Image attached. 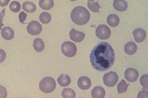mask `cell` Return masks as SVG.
Masks as SVG:
<instances>
[{
	"label": "cell",
	"mask_w": 148,
	"mask_h": 98,
	"mask_svg": "<svg viewBox=\"0 0 148 98\" xmlns=\"http://www.w3.org/2000/svg\"><path fill=\"white\" fill-rule=\"evenodd\" d=\"M114 60V50L106 42H101L97 44L90 55L92 67L99 71H108L113 66Z\"/></svg>",
	"instance_id": "obj_1"
},
{
	"label": "cell",
	"mask_w": 148,
	"mask_h": 98,
	"mask_svg": "<svg viewBox=\"0 0 148 98\" xmlns=\"http://www.w3.org/2000/svg\"><path fill=\"white\" fill-rule=\"evenodd\" d=\"M90 18L89 11L82 6L75 7L71 14V20L78 25H84L87 24Z\"/></svg>",
	"instance_id": "obj_2"
},
{
	"label": "cell",
	"mask_w": 148,
	"mask_h": 98,
	"mask_svg": "<svg viewBox=\"0 0 148 98\" xmlns=\"http://www.w3.org/2000/svg\"><path fill=\"white\" fill-rule=\"evenodd\" d=\"M56 83L54 78L47 76L41 80L39 88L41 91L45 93H50L56 89Z\"/></svg>",
	"instance_id": "obj_3"
},
{
	"label": "cell",
	"mask_w": 148,
	"mask_h": 98,
	"mask_svg": "<svg viewBox=\"0 0 148 98\" xmlns=\"http://www.w3.org/2000/svg\"><path fill=\"white\" fill-rule=\"evenodd\" d=\"M61 51L65 56L68 57H73L77 54V48L74 43L67 41L63 42L62 44Z\"/></svg>",
	"instance_id": "obj_4"
},
{
	"label": "cell",
	"mask_w": 148,
	"mask_h": 98,
	"mask_svg": "<svg viewBox=\"0 0 148 98\" xmlns=\"http://www.w3.org/2000/svg\"><path fill=\"white\" fill-rule=\"evenodd\" d=\"M103 82L109 87H112L116 84L119 80V76L116 72L110 71L106 73L103 76Z\"/></svg>",
	"instance_id": "obj_5"
},
{
	"label": "cell",
	"mask_w": 148,
	"mask_h": 98,
	"mask_svg": "<svg viewBox=\"0 0 148 98\" xmlns=\"http://www.w3.org/2000/svg\"><path fill=\"white\" fill-rule=\"evenodd\" d=\"M95 33L98 38L106 40L110 37L111 31L109 27L106 25H100L96 28Z\"/></svg>",
	"instance_id": "obj_6"
},
{
	"label": "cell",
	"mask_w": 148,
	"mask_h": 98,
	"mask_svg": "<svg viewBox=\"0 0 148 98\" xmlns=\"http://www.w3.org/2000/svg\"><path fill=\"white\" fill-rule=\"evenodd\" d=\"M42 26L37 21H31L27 27V32L33 36L38 35L42 32Z\"/></svg>",
	"instance_id": "obj_7"
},
{
	"label": "cell",
	"mask_w": 148,
	"mask_h": 98,
	"mask_svg": "<svg viewBox=\"0 0 148 98\" xmlns=\"http://www.w3.org/2000/svg\"><path fill=\"white\" fill-rule=\"evenodd\" d=\"M139 73L134 68H128L125 72V79L130 82H134L137 81L139 78Z\"/></svg>",
	"instance_id": "obj_8"
},
{
	"label": "cell",
	"mask_w": 148,
	"mask_h": 98,
	"mask_svg": "<svg viewBox=\"0 0 148 98\" xmlns=\"http://www.w3.org/2000/svg\"><path fill=\"white\" fill-rule=\"evenodd\" d=\"M69 35L72 41L74 42H79L84 39L86 34L82 32L77 31L75 29H72L70 31Z\"/></svg>",
	"instance_id": "obj_9"
},
{
	"label": "cell",
	"mask_w": 148,
	"mask_h": 98,
	"mask_svg": "<svg viewBox=\"0 0 148 98\" xmlns=\"http://www.w3.org/2000/svg\"><path fill=\"white\" fill-rule=\"evenodd\" d=\"M77 85L81 89L83 90L88 89L91 87V80L87 76H82L77 80Z\"/></svg>",
	"instance_id": "obj_10"
},
{
	"label": "cell",
	"mask_w": 148,
	"mask_h": 98,
	"mask_svg": "<svg viewBox=\"0 0 148 98\" xmlns=\"http://www.w3.org/2000/svg\"><path fill=\"white\" fill-rule=\"evenodd\" d=\"M133 36L135 40L138 43H140L145 40L146 37V31L142 28H137L133 32Z\"/></svg>",
	"instance_id": "obj_11"
},
{
	"label": "cell",
	"mask_w": 148,
	"mask_h": 98,
	"mask_svg": "<svg viewBox=\"0 0 148 98\" xmlns=\"http://www.w3.org/2000/svg\"><path fill=\"white\" fill-rule=\"evenodd\" d=\"M113 7L116 10L122 12L127 10L128 4L125 0H114L113 3Z\"/></svg>",
	"instance_id": "obj_12"
},
{
	"label": "cell",
	"mask_w": 148,
	"mask_h": 98,
	"mask_svg": "<svg viewBox=\"0 0 148 98\" xmlns=\"http://www.w3.org/2000/svg\"><path fill=\"white\" fill-rule=\"evenodd\" d=\"M1 35L3 39L7 41H10L14 36V32L12 28L5 27L1 30Z\"/></svg>",
	"instance_id": "obj_13"
},
{
	"label": "cell",
	"mask_w": 148,
	"mask_h": 98,
	"mask_svg": "<svg viewBox=\"0 0 148 98\" xmlns=\"http://www.w3.org/2000/svg\"><path fill=\"white\" fill-rule=\"evenodd\" d=\"M106 92L104 89L101 86L95 87L91 91V96L92 98H104Z\"/></svg>",
	"instance_id": "obj_14"
},
{
	"label": "cell",
	"mask_w": 148,
	"mask_h": 98,
	"mask_svg": "<svg viewBox=\"0 0 148 98\" xmlns=\"http://www.w3.org/2000/svg\"><path fill=\"white\" fill-rule=\"evenodd\" d=\"M124 49L126 54L129 55H132L136 52L137 46L135 42H130L125 45Z\"/></svg>",
	"instance_id": "obj_15"
},
{
	"label": "cell",
	"mask_w": 148,
	"mask_h": 98,
	"mask_svg": "<svg viewBox=\"0 0 148 98\" xmlns=\"http://www.w3.org/2000/svg\"><path fill=\"white\" fill-rule=\"evenodd\" d=\"M57 82L61 86L66 87L70 84L71 78L67 74H61L57 79Z\"/></svg>",
	"instance_id": "obj_16"
},
{
	"label": "cell",
	"mask_w": 148,
	"mask_h": 98,
	"mask_svg": "<svg viewBox=\"0 0 148 98\" xmlns=\"http://www.w3.org/2000/svg\"><path fill=\"white\" fill-rule=\"evenodd\" d=\"M107 21L108 24L111 27H115L119 25L120 23V19L118 15L114 14H112L107 17Z\"/></svg>",
	"instance_id": "obj_17"
},
{
	"label": "cell",
	"mask_w": 148,
	"mask_h": 98,
	"mask_svg": "<svg viewBox=\"0 0 148 98\" xmlns=\"http://www.w3.org/2000/svg\"><path fill=\"white\" fill-rule=\"evenodd\" d=\"M39 6L45 10H49L54 6L53 0H40Z\"/></svg>",
	"instance_id": "obj_18"
},
{
	"label": "cell",
	"mask_w": 148,
	"mask_h": 98,
	"mask_svg": "<svg viewBox=\"0 0 148 98\" xmlns=\"http://www.w3.org/2000/svg\"><path fill=\"white\" fill-rule=\"evenodd\" d=\"M33 48L36 51L40 52L44 50L45 48V43L42 39L40 38L35 39L33 42Z\"/></svg>",
	"instance_id": "obj_19"
},
{
	"label": "cell",
	"mask_w": 148,
	"mask_h": 98,
	"mask_svg": "<svg viewBox=\"0 0 148 98\" xmlns=\"http://www.w3.org/2000/svg\"><path fill=\"white\" fill-rule=\"evenodd\" d=\"M22 9L26 12L32 13L35 12L37 7L32 2H25L22 4Z\"/></svg>",
	"instance_id": "obj_20"
},
{
	"label": "cell",
	"mask_w": 148,
	"mask_h": 98,
	"mask_svg": "<svg viewBox=\"0 0 148 98\" xmlns=\"http://www.w3.org/2000/svg\"><path fill=\"white\" fill-rule=\"evenodd\" d=\"M39 19L40 22L42 23V24H48L51 22V16L49 12H42L40 14Z\"/></svg>",
	"instance_id": "obj_21"
},
{
	"label": "cell",
	"mask_w": 148,
	"mask_h": 98,
	"mask_svg": "<svg viewBox=\"0 0 148 98\" xmlns=\"http://www.w3.org/2000/svg\"><path fill=\"white\" fill-rule=\"evenodd\" d=\"M130 85V84H127L125 80H122L120 83H119L117 87V90H118L119 94H121V93L126 92L128 89V86Z\"/></svg>",
	"instance_id": "obj_22"
},
{
	"label": "cell",
	"mask_w": 148,
	"mask_h": 98,
	"mask_svg": "<svg viewBox=\"0 0 148 98\" xmlns=\"http://www.w3.org/2000/svg\"><path fill=\"white\" fill-rule=\"evenodd\" d=\"M62 96L63 98H74L76 97V93L71 88H65L62 92Z\"/></svg>",
	"instance_id": "obj_23"
},
{
	"label": "cell",
	"mask_w": 148,
	"mask_h": 98,
	"mask_svg": "<svg viewBox=\"0 0 148 98\" xmlns=\"http://www.w3.org/2000/svg\"><path fill=\"white\" fill-rule=\"evenodd\" d=\"M88 7L89 10L94 12H99V9L101 7L98 2L93 1H88Z\"/></svg>",
	"instance_id": "obj_24"
},
{
	"label": "cell",
	"mask_w": 148,
	"mask_h": 98,
	"mask_svg": "<svg viewBox=\"0 0 148 98\" xmlns=\"http://www.w3.org/2000/svg\"><path fill=\"white\" fill-rule=\"evenodd\" d=\"M10 9L12 12H18L21 9V5L18 2L13 1L10 5Z\"/></svg>",
	"instance_id": "obj_25"
},
{
	"label": "cell",
	"mask_w": 148,
	"mask_h": 98,
	"mask_svg": "<svg viewBox=\"0 0 148 98\" xmlns=\"http://www.w3.org/2000/svg\"><path fill=\"white\" fill-rule=\"evenodd\" d=\"M148 74H144L140 78V82L144 88L148 89Z\"/></svg>",
	"instance_id": "obj_26"
},
{
	"label": "cell",
	"mask_w": 148,
	"mask_h": 98,
	"mask_svg": "<svg viewBox=\"0 0 148 98\" xmlns=\"http://www.w3.org/2000/svg\"><path fill=\"white\" fill-rule=\"evenodd\" d=\"M8 92L6 88L3 86L0 85V98H5L7 97Z\"/></svg>",
	"instance_id": "obj_27"
},
{
	"label": "cell",
	"mask_w": 148,
	"mask_h": 98,
	"mask_svg": "<svg viewBox=\"0 0 148 98\" xmlns=\"http://www.w3.org/2000/svg\"><path fill=\"white\" fill-rule=\"evenodd\" d=\"M27 17V14H26L25 12H20V14H19V20L20 23H21L22 24H26L24 22L25 21Z\"/></svg>",
	"instance_id": "obj_28"
},
{
	"label": "cell",
	"mask_w": 148,
	"mask_h": 98,
	"mask_svg": "<svg viewBox=\"0 0 148 98\" xmlns=\"http://www.w3.org/2000/svg\"><path fill=\"white\" fill-rule=\"evenodd\" d=\"M5 9H4L2 10L1 12L0 13V30H2V27L3 26L4 24L3 23V18L5 15Z\"/></svg>",
	"instance_id": "obj_29"
},
{
	"label": "cell",
	"mask_w": 148,
	"mask_h": 98,
	"mask_svg": "<svg viewBox=\"0 0 148 98\" xmlns=\"http://www.w3.org/2000/svg\"><path fill=\"white\" fill-rule=\"evenodd\" d=\"M138 98H148V91L147 89H145L144 88H143V90H142L140 92L138 93Z\"/></svg>",
	"instance_id": "obj_30"
},
{
	"label": "cell",
	"mask_w": 148,
	"mask_h": 98,
	"mask_svg": "<svg viewBox=\"0 0 148 98\" xmlns=\"http://www.w3.org/2000/svg\"><path fill=\"white\" fill-rule=\"evenodd\" d=\"M6 58L5 51L2 49H0V63L5 61Z\"/></svg>",
	"instance_id": "obj_31"
},
{
	"label": "cell",
	"mask_w": 148,
	"mask_h": 98,
	"mask_svg": "<svg viewBox=\"0 0 148 98\" xmlns=\"http://www.w3.org/2000/svg\"><path fill=\"white\" fill-rule=\"evenodd\" d=\"M10 0H0V6L2 7H5L8 5Z\"/></svg>",
	"instance_id": "obj_32"
},
{
	"label": "cell",
	"mask_w": 148,
	"mask_h": 98,
	"mask_svg": "<svg viewBox=\"0 0 148 98\" xmlns=\"http://www.w3.org/2000/svg\"><path fill=\"white\" fill-rule=\"evenodd\" d=\"M70 1H72V2H74V1H76L77 0H70Z\"/></svg>",
	"instance_id": "obj_33"
},
{
	"label": "cell",
	"mask_w": 148,
	"mask_h": 98,
	"mask_svg": "<svg viewBox=\"0 0 148 98\" xmlns=\"http://www.w3.org/2000/svg\"><path fill=\"white\" fill-rule=\"evenodd\" d=\"M89 1H94V0H88Z\"/></svg>",
	"instance_id": "obj_34"
}]
</instances>
